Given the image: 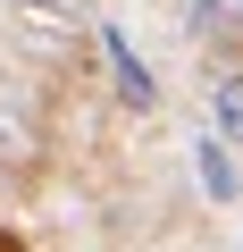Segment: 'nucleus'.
Returning <instances> with one entry per match:
<instances>
[{"label": "nucleus", "instance_id": "nucleus-1", "mask_svg": "<svg viewBox=\"0 0 243 252\" xmlns=\"http://www.w3.org/2000/svg\"><path fill=\"white\" fill-rule=\"evenodd\" d=\"M101 51H109V76H117V101L126 109H160V84H151V59L117 34V26H101Z\"/></svg>", "mask_w": 243, "mask_h": 252}, {"label": "nucleus", "instance_id": "nucleus-2", "mask_svg": "<svg viewBox=\"0 0 243 252\" xmlns=\"http://www.w3.org/2000/svg\"><path fill=\"white\" fill-rule=\"evenodd\" d=\"M193 177H201V193H210V202H235V193H243L226 135H201V143H193Z\"/></svg>", "mask_w": 243, "mask_h": 252}, {"label": "nucleus", "instance_id": "nucleus-3", "mask_svg": "<svg viewBox=\"0 0 243 252\" xmlns=\"http://www.w3.org/2000/svg\"><path fill=\"white\" fill-rule=\"evenodd\" d=\"M210 118H218L226 143H243V67H218L210 76Z\"/></svg>", "mask_w": 243, "mask_h": 252}, {"label": "nucleus", "instance_id": "nucleus-4", "mask_svg": "<svg viewBox=\"0 0 243 252\" xmlns=\"http://www.w3.org/2000/svg\"><path fill=\"white\" fill-rule=\"evenodd\" d=\"M193 34H243V0H185Z\"/></svg>", "mask_w": 243, "mask_h": 252}]
</instances>
